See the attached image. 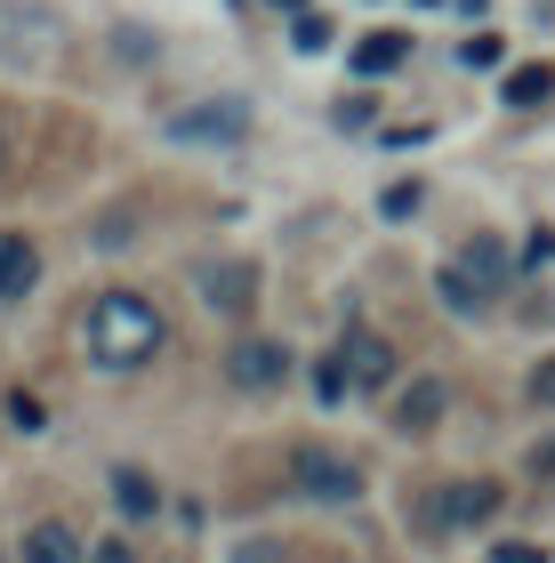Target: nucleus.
<instances>
[{
    "instance_id": "a211bd4d",
    "label": "nucleus",
    "mask_w": 555,
    "mask_h": 563,
    "mask_svg": "<svg viewBox=\"0 0 555 563\" xmlns=\"http://www.w3.org/2000/svg\"><path fill=\"white\" fill-rule=\"evenodd\" d=\"M523 395H532V411H555V354H547V363H532V378H523Z\"/></svg>"
},
{
    "instance_id": "6ab92c4d",
    "label": "nucleus",
    "mask_w": 555,
    "mask_h": 563,
    "mask_svg": "<svg viewBox=\"0 0 555 563\" xmlns=\"http://www.w3.org/2000/svg\"><path fill=\"white\" fill-rule=\"evenodd\" d=\"M459 57H467V65H484V73H491L499 57H508V41H499V33H467V48H459Z\"/></svg>"
},
{
    "instance_id": "f8f14e48",
    "label": "nucleus",
    "mask_w": 555,
    "mask_h": 563,
    "mask_svg": "<svg viewBox=\"0 0 555 563\" xmlns=\"http://www.w3.org/2000/svg\"><path fill=\"white\" fill-rule=\"evenodd\" d=\"M402 57H411V33H387V24L355 41V73H363V81H378V73H395Z\"/></svg>"
},
{
    "instance_id": "9d476101",
    "label": "nucleus",
    "mask_w": 555,
    "mask_h": 563,
    "mask_svg": "<svg viewBox=\"0 0 555 563\" xmlns=\"http://www.w3.org/2000/svg\"><path fill=\"white\" fill-rule=\"evenodd\" d=\"M33 282H41V250L24 234H0V306L33 298Z\"/></svg>"
},
{
    "instance_id": "6e6552de",
    "label": "nucleus",
    "mask_w": 555,
    "mask_h": 563,
    "mask_svg": "<svg viewBox=\"0 0 555 563\" xmlns=\"http://www.w3.org/2000/svg\"><path fill=\"white\" fill-rule=\"evenodd\" d=\"M443 411H451V387H443V378H411V387L395 395V434H411V443H419V434L443 427Z\"/></svg>"
},
{
    "instance_id": "4be33fe9",
    "label": "nucleus",
    "mask_w": 555,
    "mask_h": 563,
    "mask_svg": "<svg viewBox=\"0 0 555 563\" xmlns=\"http://www.w3.org/2000/svg\"><path fill=\"white\" fill-rule=\"evenodd\" d=\"M89 563H137V548L113 531V540H97V548H89Z\"/></svg>"
},
{
    "instance_id": "f03ea898",
    "label": "nucleus",
    "mask_w": 555,
    "mask_h": 563,
    "mask_svg": "<svg viewBox=\"0 0 555 563\" xmlns=\"http://www.w3.org/2000/svg\"><path fill=\"white\" fill-rule=\"evenodd\" d=\"M290 483H298V499H322V507H355L370 483H363V459H346L331 443H298L290 451Z\"/></svg>"
},
{
    "instance_id": "2eb2a0df",
    "label": "nucleus",
    "mask_w": 555,
    "mask_h": 563,
    "mask_svg": "<svg viewBox=\"0 0 555 563\" xmlns=\"http://www.w3.org/2000/svg\"><path fill=\"white\" fill-rule=\"evenodd\" d=\"M459 266H467V274H484L491 290H508V242H499V234H475V242L459 250Z\"/></svg>"
},
{
    "instance_id": "0eeeda50",
    "label": "nucleus",
    "mask_w": 555,
    "mask_h": 563,
    "mask_svg": "<svg viewBox=\"0 0 555 563\" xmlns=\"http://www.w3.org/2000/svg\"><path fill=\"white\" fill-rule=\"evenodd\" d=\"M338 363H346V378H355V387H387V378H395V346L378 339L370 322H346V346H338Z\"/></svg>"
},
{
    "instance_id": "423d86ee",
    "label": "nucleus",
    "mask_w": 555,
    "mask_h": 563,
    "mask_svg": "<svg viewBox=\"0 0 555 563\" xmlns=\"http://www.w3.org/2000/svg\"><path fill=\"white\" fill-rule=\"evenodd\" d=\"M225 371H234V387L274 395V387L290 378V346H282V339H242L234 354H225Z\"/></svg>"
},
{
    "instance_id": "9b49d317",
    "label": "nucleus",
    "mask_w": 555,
    "mask_h": 563,
    "mask_svg": "<svg viewBox=\"0 0 555 563\" xmlns=\"http://www.w3.org/2000/svg\"><path fill=\"white\" fill-rule=\"evenodd\" d=\"M24 563H89V548L73 540L65 516H41L33 531H24Z\"/></svg>"
},
{
    "instance_id": "4468645a",
    "label": "nucleus",
    "mask_w": 555,
    "mask_h": 563,
    "mask_svg": "<svg viewBox=\"0 0 555 563\" xmlns=\"http://www.w3.org/2000/svg\"><path fill=\"white\" fill-rule=\"evenodd\" d=\"M113 507H121V516H154V507H162V483L145 475V467H113Z\"/></svg>"
},
{
    "instance_id": "393cba45",
    "label": "nucleus",
    "mask_w": 555,
    "mask_h": 563,
    "mask_svg": "<svg viewBox=\"0 0 555 563\" xmlns=\"http://www.w3.org/2000/svg\"><path fill=\"white\" fill-rule=\"evenodd\" d=\"M523 258H532V266H547V258H555V234H547V225H532V242H523Z\"/></svg>"
},
{
    "instance_id": "f3484780",
    "label": "nucleus",
    "mask_w": 555,
    "mask_h": 563,
    "mask_svg": "<svg viewBox=\"0 0 555 563\" xmlns=\"http://www.w3.org/2000/svg\"><path fill=\"white\" fill-rule=\"evenodd\" d=\"M290 41L307 48V57H314V48H331V16H322V9H307V16L290 24Z\"/></svg>"
},
{
    "instance_id": "1a4fd4ad",
    "label": "nucleus",
    "mask_w": 555,
    "mask_h": 563,
    "mask_svg": "<svg viewBox=\"0 0 555 563\" xmlns=\"http://www.w3.org/2000/svg\"><path fill=\"white\" fill-rule=\"evenodd\" d=\"M435 298H443V306H451V314H459V322H484L499 290H491L484 274H467L459 258H443V266H435Z\"/></svg>"
},
{
    "instance_id": "5701e85b",
    "label": "nucleus",
    "mask_w": 555,
    "mask_h": 563,
    "mask_svg": "<svg viewBox=\"0 0 555 563\" xmlns=\"http://www.w3.org/2000/svg\"><path fill=\"white\" fill-rule=\"evenodd\" d=\"M491 563H547V548H532V540H508V548H491Z\"/></svg>"
},
{
    "instance_id": "dca6fc26",
    "label": "nucleus",
    "mask_w": 555,
    "mask_h": 563,
    "mask_svg": "<svg viewBox=\"0 0 555 563\" xmlns=\"http://www.w3.org/2000/svg\"><path fill=\"white\" fill-rule=\"evenodd\" d=\"M346 387H355V378H346V363H338V354H322V363H314V395H322V402H338Z\"/></svg>"
},
{
    "instance_id": "ddd939ff",
    "label": "nucleus",
    "mask_w": 555,
    "mask_h": 563,
    "mask_svg": "<svg viewBox=\"0 0 555 563\" xmlns=\"http://www.w3.org/2000/svg\"><path fill=\"white\" fill-rule=\"evenodd\" d=\"M499 97H508L515 113H532V106H547V97H555V65H515L508 81H499Z\"/></svg>"
},
{
    "instance_id": "aec40b11",
    "label": "nucleus",
    "mask_w": 555,
    "mask_h": 563,
    "mask_svg": "<svg viewBox=\"0 0 555 563\" xmlns=\"http://www.w3.org/2000/svg\"><path fill=\"white\" fill-rule=\"evenodd\" d=\"M387 218H411L419 210V177H402V186H387V201H378Z\"/></svg>"
},
{
    "instance_id": "bb28decb",
    "label": "nucleus",
    "mask_w": 555,
    "mask_h": 563,
    "mask_svg": "<svg viewBox=\"0 0 555 563\" xmlns=\"http://www.w3.org/2000/svg\"><path fill=\"white\" fill-rule=\"evenodd\" d=\"M0 177H9V137H0Z\"/></svg>"
},
{
    "instance_id": "a878e982",
    "label": "nucleus",
    "mask_w": 555,
    "mask_h": 563,
    "mask_svg": "<svg viewBox=\"0 0 555 563\" xmlns=\"http://www.w3.org/2000/svg\"><path fill=\"white\" fill-rule=\"evenodd\" d=\"M274 9H298V16H307V9H314V0H274Z\"/></svg>"
},
{
    "instance_id": "412c9836",
    "label": "nucleus",
    "mask_w": 555,
    "mask_h": 563,
    "mask_svg": "<svg viewBox=\"0 0 555 563\" xmlns=\"http://www.w3.org/2000/svg\"><path fill=\"white\" fill-rule=\"evenodd\" d=\"M532 483H555V427L532 443Z\"/></svg>"
},
{
    "instance_id": "7ed1b4c3",
    "label": "nucleus",
    "mask_w": 555,
    "mask_h": 563,
    "mask_svg": "<svg viewBox=\"0 0 555 563\" xmlns=\"http://www.w3.org/2000/svg\"><path fill=\"white\" fill-rule=\"evenodd\" d=\"M193 290L210 314H249L258 306V266L249 258H193Z\"/></svg>"
},
{
    "instance_id": "39448f33",
    "label": "nucleus",
    "mask_w": 555,
    "mask_h": 563,
    "mask_svg": "<svg viewBox=\"0 0 555 563\" xmlns=\"http://www.w3.org/2000/svg\"><path fill=\"white\" fill-rule=\"evenodd\" d=\"M499 507H508V492H499L491 475H467V483H443V492H435V507H426V516H435L443 531H475V523H491Z\"/></svg>"
},
{
    "instance_id": "b1692460",
    "label": "nucleus",
    "mask_w": 555,
    "mask_h": 563,
    "mask_svg": "<svg viewBox=\"0 0 555 563\" xmlns=\"http://www.w3.org/2000/svg\"><path fill=\"white\" fill-rule=\"evenodd\" d=\"M9 419H16L24 434H41V402H33V395H9Z\"/></svg>"
},
{
    "instance_id": "f257e3e1",
    "label": "nucleus",
    "mask_w": 555,
    "mask_h": 563,
    "mask_svg": "<svg viewBox=\"0 0 555 563\" xmlns=\"http://www.w3.org/2000/svg\"><path fill=\"white\" fill-rule=\"evenodd\" d=\"M162 339H169L162 306L137 298V290H106L89 306V363L97 371H145L162 354Z\"/></svg>"
},
{
    "instance_id": "cd10ccee",
    "label": "nucleus",
    "mask_w": 555,
    "mask_h": 563,
    "mask_svg": "<svg viewBox=\"0 0 555 563\" xmlns=\"http://www.w3.org/2000/svg\"><path fill=\"white\" fill-rule=\"evenodd\" d=\"M419 9H435V0H419Z\"/></svg>"
},
{
    "instance_id": "20e7f679",
    "label": "nucleus",
    "mask_w": 555,
    "mask_h": 563,
    "mask_svg": "<svg viewBox=\"0 0 555 563\" xmlns=\"http://www.w3.org/2000/svg\"><path fill=\"white\" fill-rule=\"evenodd\" d=\"M169 137H178V145H234V137H249V106H242V97L186 106V113H169Z\"/></svg>"
}]
</instances>
